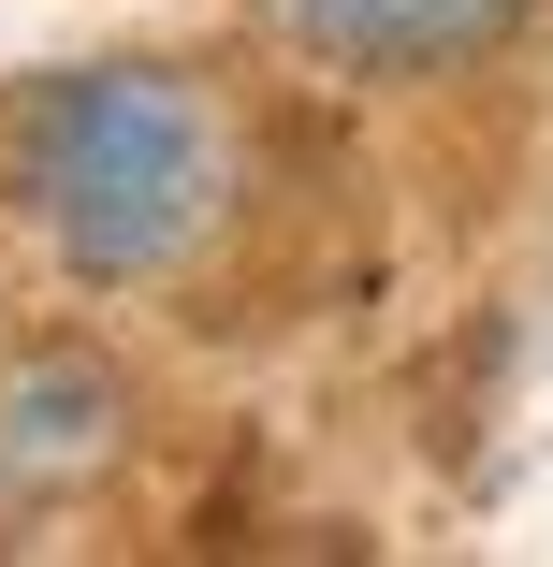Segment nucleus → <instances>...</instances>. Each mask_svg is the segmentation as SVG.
<instances>
[{
	"instance_id": "1",
	"label": "nucleus",
	"mask_w": 553,
	"mask_h": 567,
	"mask_svg": "<svg viewBox=\"0 0 553 567\" xmlns=\"http://www.w3.org/2000/svg\"><path fill=\"white\" fill-rule=\"evenodd\" d=\"M16 218L30 248H59L73 277L132 291L218 248L234 218V117H218L204 73L161 59H102L16 102Z\"/></svg>"
},
{
	"instance_id": "2",
	"label": "nucleus",
	"mask_w": 553,
	"mask_h": 567,
	"mask_svg": "<svg viewBox=\"0 0 553 567\" xmlns=\"http://www.w3.org/2000/svg\"><path fill=\"white\" fill-rule=\"evenodd\" d=\"M263 16L336 73H452L510 30V0H263Z\"/></svg>"
},
{
	"instance_id": "3",
	"label": "nucleus",
	"mask_w": 553,
	"mask_h": 567,
	"mask_svg": "<svg viewBox=\"0 0 553 567\" xmlns=\"http://www.w3.org/2000/svg\"><path fill=\"white\" fill-rule=\"evenodd\" d=\"M117 451V379L102 364H30L0 379V481H73Z\"/></svg>"
}]
</instances>
